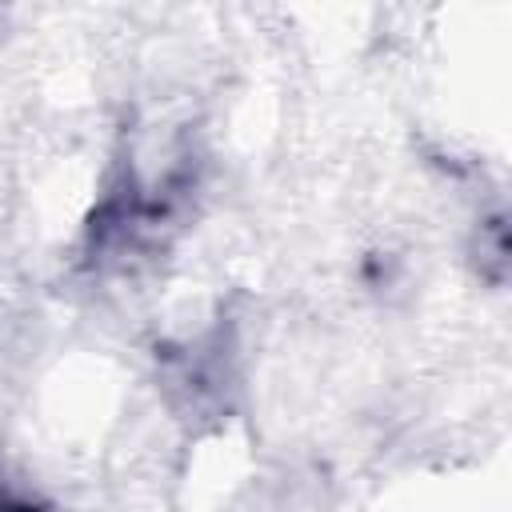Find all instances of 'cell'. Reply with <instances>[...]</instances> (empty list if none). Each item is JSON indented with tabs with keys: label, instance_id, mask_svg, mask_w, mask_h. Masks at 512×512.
Listing matches in <instances>:
<instances>
[{
	"label": "cell",
	"instance_id": "obj_1",
	"mask_svg": "<svg viewBox=\"0 0 512 512\" xmlns=\"http://www.w3.org/2000/svg\"><path fill=\"white\" fill-rule=\"evenodd\" d=\"M232 348H224L220 336H204L180 352L168 356L164 384L172 392V404L192 420H212L228 412V392L236 388L232 376Z\"/></svg>",
	"mask_w": 512,
	"mask_h": 512
},
{
	"label": "cell",
	"instance_id": "obj_2",
	"mask_svg": "<svg viewBox=\"0 0 512 512\" xmlns=\"http://www.w3.org/2000/svg\"><path fill=\"white\" fill-rule=\"evenodd\" d=\"M472 264L488 284H504L508 276V228H504V212H488L484 220H476L472 232Z\"/></svg>",
	"mask_w": 512,
	"mask_h": 512
},
{
	"label": "cell",
	"instance_id": "obj_3",
	"mask_svg": "<svg viewBox=\"0 0 512 512\" xmlns=\"http://www.w3.org/2000/svg\"><path fill=\"white\" fill-rule=\"evenodd\" d=\"M0 512H48V508L40 500H32L28 492H20L16 484H8L0 472Z\"/></svg>",
	"mask_w": 512,
	"mask_h": 512
}]
</instances>
